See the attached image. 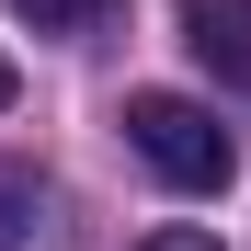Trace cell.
Returning <instances> with one entry per match:
<instances>
[{
	"label": "cell",
	"mask_w": 251,
	"mask_h": 251,
	"mask_svg": "<svg viewBox=\"0 0 251 251\" xmlns=\"http://www.w3.org/2000/svg\"><path fill=\"white\" fill-rule=\"evenodd\" d=\"M126 149H137L172 194H228V172H240V137L217 126V103H194V92H126Z\"/></svg>",
	"instance_id": "6da1fadb"
},
{
	"label": "cell",
	"mask_w": 251,
	"mask_h": 251,
	"mask_svg": "<svg viewBox=\"0 0 251 251\" xmlns=\"http://www.w3.org/2000/svg\"><path fill=\"white\" fill-rule=\"evenodd\" d=\"M183 46L217 92H251V0H183Z\"/></svg>",
	"instance_id": "7a4b0ae2"
},
{
	"label": "cell",
	"mask_w": 251,
	"mask_h": 251,
	"mask_svg": "<svg viewBox=\"0 0 251 251\" xmlns=\"http://www.w3.org/2000/svg\"><path fill=\"white\" fill-rule=\"evenodd\" d=\"M12 12H23L34 34H92V23H103V0H12Z\"/></svg>",
	"instance_id": "3957f363"
},
{
	"label": "cell",
	"mask_w": 251,
	"mask_h": 251,
	"mask_svg": "<svg viewBox=\"0 0 251 251\" xmlns=\"http://www.w3.org/2000/svg\"><path fill=\"white\" fill-rule=\"evenodd\" d=\"M12 240H34V183L0 172V251H12Z\"/></svg>",
	"instance_id": "277c9868"
},
{
	"label": "cell",
	"mask_w": 251,
	"mask_h": 251,
	"mask_svg": "<svg viewBox=\"0 0 251 251\" xmlns=\"http://www.w3.org/2000/svg\"><path fill=\"white\" fill-rule=\"evenodd\" d=\"M137 251H217V240H205V228H149Z\"/></svg>",
	"instance_id": "5b68a950"
},
{
	"label": "cell",
	"mask_w": 251,
	"mask_h": 251,
	"mask_svg": "<svg viewBox=\"0 0 251 251\" xmlns=\"http://www.w3.org/2000/svg\"><path fill=\"white\" fill-rule=\"evenodd\" d=\"M0 103H12V57H0Z\"/></svg>",
	"instance_id": "8992f818"
}]
</instances>
